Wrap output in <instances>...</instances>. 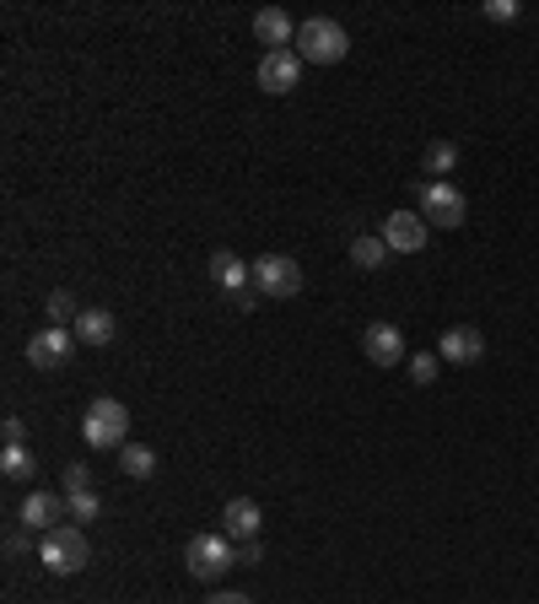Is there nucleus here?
Segmentation results:
<instances>
[{
    "mask_svg": "<svg viewBox=\"0 0 539 604\" xmlns=\"http://www.w3.org/2000/svg\"><path fill=\"white\" fill-rule=\"evenodd\" d=\"M437 367H442V356H431V351H421V356H410V378L426 389L431 378H437Z\"/></svg>",
    "mask_w": 539,
    "mask_h": 604,
    "instance_id": "nucleus-23",
    "label": "nucleus"
},
{
    "mask_svg": "<svg viewBox=\"0 0 539 604\" xmlns=\"http://www.w3.org/2000/svg\"><path fill=\"white\" fill-rule=\"evenodd\" d=\"M71 491H92V469L87 464H65V496Z\"/></svg>",
    "mask_w": 539,
    "mask_h": 604,
    "instance_id": "nucleus-24",
    "label": "nucleus"
},
{
    "mask_svg": "<svg viewBox=\"0 0 539 604\" xmlns=\"http://www.w3.org/2000/svg\"><path fill=\"white\" fill-rule=\"evenodd\" d=\"M0 475H5V480H27V475H33V453L22 449V443L5 449L0 453Z\"/></svg>",
    "mask_w": 539,
    "mask_h": 604,
    "instance_id": "nucleus-22",
    "label": "nucleus"
},
{
    "mask_svg": "<svg viewBox=\"0 0 539 604\" xmlns=\"http://www.w3.org/2000/svg\"><path fill=\"white\" fill-rule=\"evenodd\" d=\"M254 292H260V298H275V302L297 298V292H302V265H297L291 254H260V260H254Z\"/></svg>",
    "mask_w": 539,
    "mask_h": 604,
    "instance_id": "nucleus-5",
    "label": "nucleus"
},
{
    "mask_svg": "<svg viewBox=\"0 0 539 604\" xmlns=\"http://www.w3.org/2000/svg\"><path fill=\"white\" fill-rule=\"evenodd\" d=\"M260 524H265V513H260V502H249V496H233V502L222 507V534H227V540H260Z\"/></svg>",
    "mask_w": 539,
    "mask_h": 604,
    "instance_id": "nucleus-14",
    "label": "nucleus"
},
{
    "mask_svg": "<svg viewBox=\"0 0 539 604\" xmlns=\"http://www.w3.org/2000/svg\"><path fill=\"white\" fill-rule=\"evenodd\" d=\"M297 54H302L308 65H340V60L351 54V38H346V27H340L335 16H308V22L297 27Z\"/></svg>",
    "mask_w": 539,
    "mask_h": 604,
    "instance_id": "nucleus-1",
    "label": "nucleus"
},
{
    "mask_svg": "<svg viewBox=\"0 0 539 604\" xmlns=\"http://www.w3.org/2000/svg\"><path fill=\"white\" fill-rule=\"evenodd\" d=\"M103 513V496H98V486L92 491H71L65 496V518H76V524H92Z\"/></svg>",
    "mask_w": 539,
    "mask_h": 604,
    "instance_id": "nucleus-21",
    "label": "nucleus"
},
{
    "mask_svg": "<svg viewBox=\"0 0 539 604\" xmlns=\"http://www.w3.org/2000/svg\"><path fill=\"white\" fill-rule=\"evenodd\" d=\"M43 313H49V329H71V324L82 318V307H76L71 292H49V298H43Z\"/></svg>",
    "mask_w": 539,
    "mask_h": 604,
    "instance_id": "nucleus-20",
    "label": "nucleus"
},
{
    "mask_svg": "<svg viewBox=\"0 0 539 604\" xmlns=\"http://www.w3.org/2000/svg\"><path fill=\"white\" fill-rule=\"evenodd\" d=\"M260 556H265V551H260V540H238V545H233V562H249V567H254Z\"/></svg>",
    "mask_w": 539,
    "mask_h": 604,
    "instance_id": "nucleus-27",
    "label": "nucleus"
},
{
    "mask_svg": "<svg viewBox=\"0 0 539 604\" xmlns=\"http://www.w3.org/2000/svg\"><path fill=\"white\" fill-rule=\"evenodd\" d=\"M426 216H415V211H389V222H384V243L394 249V254H421L426 249Z\"/></svg>",
    "mask_w": 539,
    "mask_h": 604,
    "instance_id": "nucleus-11",
    "label": "nucleus"
},
{
    "mask_svg": "<svg viewBox=\"0 0 539 604\" xmlns=\"http://www.w3.org/2000/svg\"><path fill=\"white\" fill-rule=\"evenodd\" d=\"M302 65H308V60H302L297 49H265V60H260V87L275 92V98L291 92V87L302 81Z\"/></svg>",
    "mask_w": 539,
    "mask_h": 604,
    "instance_id": "nucleus-8",
    "label": "nucleus"
},
{
    "mask_svg": "<svg viewBox=\"0 0 539 604\" xmlns=\"http://www.w3.org/2000/svg\"><path fill=\"white\" fill-rule=\"evenodd\" d=\"M205 604H254V600H249V594H211Z\"/></svg>",
    "mask_w": 539,
    "mask_h": 604,
    "instance_id": "nucleus-28",
    "label": "nucleus"
},
{
    "mask_svg": "<svg viewBox=\"0 0 539 604\" xmlns=\"http://www.w3.org/2000/svg\"><path fill=\"white\" fill-rule=\"evenodd\" d=\"M38 562H43L54 578H71V572H82V567L92 562V545H87L82 524H60V529H49V534L38 540Z\"/></svg>",
    "mask_w": 539,
    "mask_h": 604,
    "instance_id": "nucleus-2",
    "label": "nucleus"
},
{
    "mask_svg": "<svg viewBox=\"0 0 539 604\" xmlns=\"http://www.w3.org/2000/svg\"><path fill=\"white\" fill-rule=\"evenodd\" d=\"M184 567H189V578H200V583L222 578V572L233 567V540H227V534H195V540L184 545Z\"/></svg>",
    "mask_w": 539,
    "mask_h": 604,
    "instance_id": "nucleus-6",
    "label": "nucleus"
},
{
    "mask_svg": "<svg viewBox=\"0 0 539 604\" xmlns=\"http://www.w3.org/2000/svg\"><path fill=\"white\" fill-rule=\"evenodd\" d=\"M437 356H442V362L469 367V362H480V356H486V335H480L475 324H453V329L437 340Z\"/></svg>",
    "mask_w": 539,
    "mask_h": 604,
    "instance_id": "nucleus-12",
    "label": "nucleus"
},
{
    "mask_svg": "<svg viewBox=\"0 0 539 604\" xmlns=\"http://www.w3.org/2000/svg\"><path fill=\"white\" fill-rule=\"evenodd\" d=\"M71 335H76V345H114L120 324H114V313H103V307H82V318L71 324Z\"/></svg>",
    "mask_w": 539,
    "mask_h": 604,
    "instance_id": "nucleus-15",
    "label": "nucleus"
},
{
    "mask_svg": "<svg viewBox=\"0 0 539 604\" xmlns=\"http://www.w3.org/2000/svg\"><path fill=\"white\" fill-rule=\"evenodd\" d=\"M254 38L270 43V49H297V43H291V38H297V33H291V16H286L280 5H265V11L254 16Z\"/></svg>",
    "mask_w": 539,
    "mask_h": 604,
    "instance_id": "nucleus-16",
    "label": "nucleus"
},
{
    "mask_svg": "<svg viewBox=\"0 0 539 604\" xmlns=\"http://www.w3.org/2000/svg\"><path fill=\"white\" fill-rule=\"evenodd\" d=\"M415 194H421V216L426 227H464V189H453L448 178H415Z\"/></svg>",
    "mask_w": 539,
    "mask_h": 604,
    "instance_id": "nucleus-4",
    "label": "nucleus"
},
{
    "mask_svg": "<svg viewBox=\"0 0 539 604\" xmlns=\"http://www.w3.org/2000/svg\"><path fill=\"white\" fill-rule=\"evenodd\" d=\"M0 438H5V449H16V443L27 438V427H22V416H5V427H0Z\"/></svg>",
    "mask_w": 539,
    "mask_h": 604,
    "instance_id": "nucleus-26",
    "label": "nucleus"
},
{
    "mask_svg": "<svg viewBox=\"0 0 539 604\" xmlns=\"http://www.w3.org/2000/svg\"><path fill=\"white\" fill-rule=\"evenodd\" d=\"M389 254H394V249H389L384 238H373V232H362V238L351 243V265H362V270H384Z\"/></svg>",
    "mask_w": 539,
    "mask_h": 604,
    "instance_id": "nucleus-17",
    "label": "nucleus"
},
{
    "mask_svg": "<svg viewBox=\"0 0 539 604\" xmlns=\"http://www.w3.org/2000/svg\"><path fill=\"white\" fill-rule=\"evenodd\" d=\"M362 351H367V362H378V367H400L404 335L394 324H367V329H362Z\"/></svg>",
    "mask_w": 539,
    "mask_h": 604,
    "instance_id": "nucleus-13",
    "label": "nucleus"
},
{
    "mask_svg": "<svg viewBox=\"0 0 539 604\" xmlns=\"http://www.w3.org/2000/svg\"><path fill=\"white\" fill-rule=\"evenodd\" d=\"M71 351H76V335H71V329H38V335L27 340V362H33L38 373L65 367V362H71Z\"/></svg>",
    "mask_w": 539,
    "mask_h": 604,
    "instance_id": "nucleus-9",
    "label": "nucleus"
},
{
    "mask_svg": "<svg viewBox=\"0 0 539 604\" xmlns=\"http://www.w3.org/2000/svg\"><path fill=\"white\" fill-rule=\"evenodd\" d=\"M60 518H65V496H54V491H27L22 507H16V524H22V529H38V534L60 529Z\"/></svg>",
    "mask_w": 539,
    "mask_h": 604,
    "instance_id": "nucleus-10",
    "label": "nucleus"
},
{
    "mask_svg": "<svg viewBox=\"0 0 539 604\" xmlns=\"http://www.w3.org/2000/svg\"><path fill=\"white\" fill-rule=\"evenodd\" d=\"M125 432H130V411L120 405V400H92L87 405V416H82V438L92 443V449H125Z\"/></svg>",
    "mask_w": 539,
    "mask_h": 604,
    "instance_id": "nucleus-3",
    "label": "nucleus"
},
{
    "mask_svg": "<svg viewBox=\"0 0 539 604\" xmlns=\"http://www.w3.org/2000/svg\"><path fill=\"white\" fill-rule=\"evenodd\" d=\"M453 167H459V147H453V141H431L426 156H421V173H431L437 184H442V173H453Z\"/></svg>",
    "mask_w": 539,
    "mask_h": 604,
    "instance_id": "nucleus-19",
    "label": "nucleus"
},
{
    "mask_svg": "<svg viewBox=\"0 0 539 604\" xmlns=\"http://www.w3.org/2000/svg\"><path fill=\"white\" fill-rule=\"evenodd\" d=\"M120 469H125L130 480H151V475H156V453L146 449V443H125V449H120Z\"/></svg>",
    "mask_w": 539,
    "mask_h": 604,
    "instance_id": "nucleus-18",
    "label": "nucleus"
},
{
    "mask_svg": "<svg viewBox=\"0 0 539 604\" xmlns=\"http://www.w3.org/2000/svg\"><path fill=\"white\" fill-rule=\"evenodd\" d=\"M211 281H216V287L233 298V307H243V313L254 307V270H249L238 254L216 249V254H211Z\"/></svg>",
    "mask_w": 539,
    "mask_h": 604,
    "instance_id": "nucleus-7",
    "label": "nucleus"
},
{
    "mask_svg": "<svg viewBox=\"0 0 539 604\" xmlns=\"http://www.w3.org/2000/svg\"><path fill=\"white\" fill-rule=\"evenodd\" d=\"M486 16H491V22H513V16H518V0H486Z\"/></svg>",
    "mask_w": 539,
    "mask_h": 604,
    "instance_id": "nucleus-25",
    "label": "nucleus"
}]
</instances>
